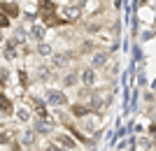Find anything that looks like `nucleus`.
Here are the masks:
<instances>
[{
    "label": "nucleus",
    "instance_id": "obj_1",
    "mask_svg": "<svg viewBox=\"0 0 156 151\" xmlns=\"http://www.w3.org/2000/svg\"><path fill=\"white\" fill-rule=\"evenodd\" d=\"M84 14H82V7H79V2H68V5H63V9H61V19H63V23H77L79 19H82Z\"/></svg>",
    "mask_w": 156,
    "mask_h": 151
},
{
    "label": "nucleus",
    "instance_id": "obj_2",
    "mask_svg": "<svg viewBox=\"0 0 156 151\" xmlns=\"http://www.w3.org/2000/svg\"><path fill=\"white\" fill-rule=\"evenodd\" d=\"M44 102H47V105L61 107V105L68 102V95H65V91H58V88H47V91H44Z\"/></svg>",
    "mask_w": 156,
    "mask_h": 151
},
{
    "label": "nucleus",
    "instance_id": "obj_3",
    "mask_svg": "<svg viewBox=\"0 0 156 151\" xmlns=\"http://www.w3.org/2000/svg\"><path fill=\"white\" fill-rule=\"evenodd\" d=\"M82 14L84 16H96L103 12V0H82Z\"/></svg>",
    "mask_w": 156,
    "mask_h": 151
},
{
    "label": "nucleus",
    "instance_id": "obj_4",
    "mask_svg": "<svg viewBox=\"0 0 156 151\" xmlns=\"http://www.w3.org/2000/svg\"><path fill=\"white\" fill-rule=\"evenodd\" d=\"M30 102V112L35 114L37 118H49V112H47V102L42 98H28Z\"/></svg>",
    "mask_w": 156,
    "mask_h": 151
},
{
    "label": "nucleus",
    "instance_id": "obj_5",
    "mask_svg": "<svg viewBox=\"0 0 156 151\" xmlns=\"http://www.w3.org/2000/svg\"><path fill=\"white\" fill-rule=\"evenodd\" d=\"M54 142H56L58 146H63L65 151H75L77 149V139L72 137L70 132H58V135L54 137Z\"/></svg>",
    "mask_w": 156,
    "mask_h": 151
},
{
    "label": "nucleus",
    "instance_id": "obj_6",
    "mask_svg": "<svg viewBox=\"0 0 156 151\" xmlns=\"http://www.w3.org/2000/svg\"><path fill=\"white\" fill-rule=\"evenodd\" d=\"M33 130L37 132V135H51L54 132V121L51 118H35Z\"/></svg>",
    "mask_w": 156,
    "mask_h": 151
},
{
    "label": "nucleus",
    "instance_id": "obj_7",
    "mask_svg": "<svg viewBox=\"0 0 156 151\" xmlns=\"http://www.w3.org/2000/svg\"><path fill=\"white\" fill-rule=\"evenodd\" d=\"M35 139H37V132L33 130V128H28V130H21L19 135H16V142H19L21 146H33V144H35Z\"/></svg>",
    "mask_w": 156,
    "mask_h": 151
},
{
    "label": "nucleus",
    "instance_id": "obj_8",
    "mask_svg": "<svg viewBox=\"0 0 156 151\" xmlns=\"http://www.w3.org/2000/svg\"><path fill=\"white\" fill-rule=\"evenodd\" d=\"M79 81H82L86 88H91V86L96 84V70H93V67H84V70L79 72Z\"/></svg>",
    "mask_w": 156,
    "mask_h": 151
},
{
    "label": "nucleus",
    "instance_id": "obj_9",
    "mask_svg": "<svg viewBox=\"0 0 156 151\" xmlns=\"http://www.w3.org/2000/svg\"><path fill=\"white\" fill-rule=\"evenodd\" d=\"M28 35H30L33 39H37V42H44V37H47V26H44V23H33L30 30H28Z\"/></svg>",
    "mask_w": 156,
    "mask_h": 151
},
{
    "label": "nucleus",
    "instance_id": "obj_10",
    "mask_svg": "<svg viewBox=\"0 0 156 151\" xmlns=\"http://www.w3.org/2000/svg\"><path fill=\"white\" fill-rule=\"evenodd\" d=\"M16 142V132L12 128H2L0 130V146H12Z\"/></svg>",
    "mask_w": 156,
    "mask_h": 151
},
{
    "label": "nucleus",
    "instance_id": "obj_11",
    "mask_svg": "<svg viewBox=\"0 0 156 151\" xmlns=\"http://www.w3.org/2000/svg\"><path fill=\"white\" fill-rule=\"evenodd\" d=\"M107 60H110V53L107 51H93V58H91V67H105L107 65Z\"/></svg>",
    "mask_w": 156,
    "mask_h": 151
},
{
    "label": "nucleus",
    "instance_id": "obj_12",
    "mask_svg": "<svg viewBox=\"0 0 156 151\" xmlns=\"http://www.w3.org/2000/svg\"><path fill=\"white\" fill-rule=\"evenodd\" d=\"M70 112L75 114L77 118H86L89 114H93V112H91V107H89V105H82V102H77V105H72V107H70Z\"/></svg>",
    "mask_w": 156,
    "mask_h": 151
},
{
    "label": "nucleus",
    "instance_id": "obj_13",
    "mask_svg": "<svg viewBox=\"0 0 156 151\" xmlns=\"http://www.w3.org/2000/svg\"><path fill=\"white\" fill-rule=\"evenodd\" d=\"M72 56H77V53H54L51 56V63H54V67H63L65 63H70V60H75Z\"/></svg>",
    "mask_w": 156,
    "mask_h": 151
},
{
    "label": "nucleus",
    "instance_id": "obj_14",
    "mask_svg": "<svg viewBox=\"0 0 156 151\" xmlns=\"http://www.w3.org/2000/svg\"><path fill=\"white\" fill-rule=\"evenodd\" d=\"M68 130H70V135H72L75 139H77V142H82V144H91V139L86 137V135H84L82 130H79V128H75V125H72L70 121H68Z\"/></svg>",
    "mask_w": 156,
    "mask_h": 151
},
{
    "label": "nucleus",
    "instance_id": "obj_15",
    "mask_svg": "<svg viewBox=\"0 0 156 151\" xmlns=\"http://www.w3.org/2000/svg\"><path fill=\"white\" fill-rule=\"evenodd\" d=\"M98 30H103V21H89V23H84L86 35H93V33H98Z\"/></svg>",
    "mask_w": 156,
    "mask_h": 151
},
{
    "label": "nucleus",
    "instance_id": "obj_16",
    "mask_svg": "<svg viewBox=\"0 0 156 151\" xmlns=\"http://www.w3.org/2000/svg\"><path fill=\"white\" fill-rule=\"evenodd\" d=\"M0 112L2 114H12V102L7 98L5 93H0Z\"/></svg>",
    "mask_w": 156,
    "mask_h": 151
},
{
    "label": "nucleus",
    "instance_id": "obj_17",
    "mask_svg": "<svg viewBox=\"0 0 156 151\" xmlns=\"http://www.w3.org/2000/svg\"><path fill=\"white\" fill-rule=\"evenodd\" d=\"M2 12H5L9 19H14V16L19 14V7L14 5V2H2Z\"/></svg>",
    "mask_w": 156,
    "mask_h": 151
},
{
    "label": "nucleus",
    "instance_id": "obj_18",
    "mask_svg": "<svg viewBox=\"0 0 156 151\" xmlns=\"http://www.w3.org/2000/svg\"><path fill=\"white\" fill-rule=\"evenodd\" d=\"M135 151H151V139L149 137H140L135 142Z\"/></svg>",
    "mask_w": 156,
    "mask_h": 151
},
{
    "label": "nucleus",
    "instance_id": "obj_19",
    "mask_svg": "<svg viewBox=\"0 0 156 151\" xmlns=\"http://www.w3.org/2000/svg\"><path fill=\"white\" fill-rule=\"evenodd\" d=\"M79 81V74L77 72H68V74H63V86L68 88V86H75Z\"/></svg>",
    "mask_w": 156,
    "mask_h": 151
},
{
    "label": "nucleus",
    "instance_id": "obj_20",
    "mask_svg": "<svg viewBox=\"0 0 156 151\" xmlns=\"http://www.w3.org/2000/svg\"><path fill=\"white\" fill-rule=\"evenodd\" d=\"M37 53H40V56H44V58H47V56H54V53H51V44H49V42H37Z\"/></svg>",
    "mask_w": 156,
    "mask_h": 151
},
{
    "label": "nucleus",
    "instance_id": "obj_21",
    "mask_svg": "<svg viewBox=\"0 0 156 151\" xmlns=\"http://www.w3.org/2000/svg\"><path fill=\"white\" fill-rule=\"evenodd\" d=\"M30 116H33V112L28 109V107H19V109H16V118H19V121H23V123H26V121H30Z\"/></svg>",
    "mask_w": 156,
    "mask_h": 151
},
{
    "label": "nucleus",
    "instance_id": "obj_22",
    "mask_svg": "<svg viewBox=\"0 0 156 151\" xmlns=\"http://www.w3.org/2000/svg\"><path fill=\"white\" fill-rule=\"evenodd\" d=\"M93 49H96V44H93L91 39H86V42H82V46H79V53H91Z\"/></svg>",
    "mask_w": 156,
    "mask_h": 151
},
{
    "label": "nucleus",
    "instance_id": "obj_23",
    "mask_svg": "<svg viewBox=\"0 0 156 151\" xmlns=\"http://www.w3.org/2000/svg\"><path fill=\"white\" fill-rule=\"evenodd\" d=\"M9 21H12V19H9L2 9H0V28H7V26H9Z\"/></svg>",
    "mask_w": 156,
    "mask_h": 151
},
{
    "label": "nucleus",
    "instance_id": "obj_24",
    "mask_svg": "<svg viewBox=\"0 0 156 151\" xmlns=\"http://www.w3.org/2000/svg\"><path fill=\"white\" fill-rule=\"evenodd\" d=\"M37 77L40 79H51V70H49V67H47V70H44V67H40V70H37Z\"/></svg>",
    "mask_w": 156,
    "mask_h": 151
},
{
    "label": "nucleus",
    "instance_id": "obj_25",
    "mask_svg": "<svg viewBox=\"0 0 156 151\" xmlns=\"http://www.w3.org/2000/svg\"><path fill=\"white\" fill-rule=\"evenodd\" d=\"M0 86H2V88L7 86V72L5 70H0Z\"/></svg>",
    "mask_w": 156,
    "mask_h": 151
},
{
    "label": "nucleus",
    "instance_id": "obj_26",
    "mask_svg": "<svg viewBox=\"0 0 156 151\" xmlns=\"http://www.w3.org/2000/svg\"><path fill=\"white\" fill-rule=\"evenodd\" d=\"M19 77H21V84L26 86V84H28V79H26V72H23V70H21V72H19Z\"/></svg>",
    "mask_w": 156,
    "mask_h": 151
},
{
    "label": "nucleus",
    "instance_id": "obj_27",
    "mask_svg": "<svg viewBox=\"0 0 156 151\" xmlns=\"http://www.w3.org/2000/svg\"><path fill=\"white\" fill-rule=\"evenodd\" d=\"M12 151H23V146H21L19 142H14V144H12Z\"/></svg>",
    "mask_w": 156,
    "mask_h": 151
},
{
    "label": "nucleus",
    "instance_id": "obj_28",
    "mask_svg": "<svg viewBox=\"0 0 156 151\" xmlns=\"http://www.w3.org/2000/svg\"><path fill=\"white\" fill-rule=\"evenodd\" d=\"M0 44H5V37H2V33H0Z\"/></svg>",
    "mask_w": 156,
    "mask_h": 151
}]
</instances>
